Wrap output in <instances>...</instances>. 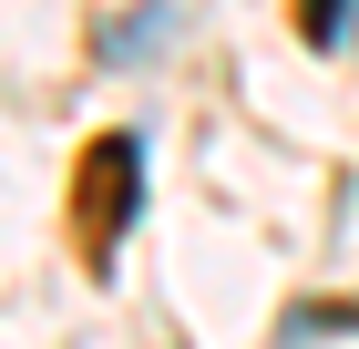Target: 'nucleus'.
Instances as JSON below:
<instances>
[{
  "instance_id": "nucleus-1",
  "label": "nucleus",
  "mask_w": 359,
  "mask_h": 349,
  "mask_svg": "<svg viewBox=\"0 0 359 349\" xmlns=\"http://www.w3.org/2000/svg\"><path fill=\"white\" fill-rule=\"evenodd\" d=\"M134 134H103L83 154V175H72V237H83V268H113V237H123V216H134L144 175H134Z\"/></svg>"
},
{
  "instance_id": "nucleus-2",
  "label": "nucleus",
  "mask_w": 359,
  "mask_h": 349,
  "mask_svg": "<svg viewBox=\"0 0 359 349\" xmlns=\"http://www.w3.org/2000/svg\"><path fill=\"white\" fill-rule=\"evenodd\" d=\"M298 21H308V41H329V31H339V0H298Z\"/></svg>"
}]
</instances>
